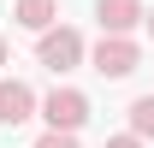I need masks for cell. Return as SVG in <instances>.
<instances>
[{
	"label": "cell",
	"instance_id": "6da1fadb",
	"mask_svg": "<svg viewBox=\"0 0 154 148\" xmlns=\"http://www.w3.org/2000/svg\"><path fill=\"white\" fill-rule=\"evenodd\" d=\"M36 59L42 65H48V71H71L77 59H83V36H77V30H65V24H48V30H42V42H36Z\"/></svg>",
	"mask_w": 154,
	"mask_h": 148
},
{
	"label": "cell",
	"instance_id": "7a4b0ae2",
	"mask_svg": "<svg viewBox=\"0 0 154 148\" xmlns=\"http://www.w3.org/2000/svg\"><path fill=\"white\" fill-rule=\"evenodd\" d=\"M136 65H142V48L131 36H101V48H95V71L101 77H131Z\"/></svg>",
	"mask_w": 154,
	"mask_h": 148
},
{
	"label": "cell",
	"instance_id": "3957f363",
	"mask_svg": "<svg viewBox=\"0 0 154 148\" xmlns=\"http://www.w3.org/2000/svg\"><path fill=\"white\" fill-rule=\"evenodd\" d=\"M42 119H48L54 130H83L89 125V101H83L77 89H54L48 101H42Z\"/></svg>",
	"mask_w": 154,
	"mask_h": 148
},
{
	"label": "cell",
	"instance_id": "277c9868",
	"mask_svg": "<svg viewBox=\"0 0 154 148\" xmlns=\"http://www.w3.org/2000/svg\"><path fill=\"white\" fill-rule=\"evenodd\" d=\"M30 113H36V95H30V83L6 77V83H0V125H24Z\"/></svg>",
	"mask_w": 154,
	"mask_h": 148
},
{
	"label": "cell",
	"instance_id": "5b68a950",
	"mask_svg": "<svg viewBox=\"0 0 154 148\" xmlns=\"http://www.w3.org/2000/svg\"><path fill=\"white\" fill-rule=\"evenodd\" d=\"M95 18H101V30H107V36H125V30H136V24H142V0H101Z\"/></svg>",
	"mask_w": 154,
	"mask_h": 148
},
{
	"label": "cell",
	"instance_id": "8992f818",
	"mask_svg": "<svg viewBox=\"0 0 154 148\" xmlns=\"http://www.w3.org/2000/svg\"><path fill=\"white\" fill-rule=\"evenodd\" d=\"M12 18H18L24 30H36V36H42V30L59 18V0H12Z\"/></svg>",
	"mask_w": 154,
	"mask_h": 148
},
{
	"label": "cell",
	"instance_id": "52a82bcc",
	"mask_svg": "<svg viewBox=\"0 0 154 148\" xmlns=\"http://www.w3.org/2000/svg\"><path fill=\"white\" fill-rule=\"evenodd\" d=\"M131 130H136V136H154V95L131 101Z\"/></svg>",
	"mask_w": 154,
	"mask_h": 148
},
{
	"label": "cell",
	"instance_id": "ba28073f",
	"mask_svg": "<svg viewBox=\"0 0 154 148\" xmlns=\"http://www.w3.org/2000/svg\"><path fill=\"white\" fill-rule=\"evenodd\" d=\"M36 148H77V130H54V125H48V136H42Z\"/></svg>",
	"mask_w": 154,
	"mask_h": 148
},
{
	"label": "cell",
	"instance_id": "9c48e42d",
	"mask_svg": "<svg viewBox=\"0 0 154 148\" xmlns=\"http://www.w3.org/2000/svg\"><path fill=\"white\" fill-rule=\"evenodd\" d=\"M101 148H142V142H136V130H131V136H113V142H101Z\"/></svg>",
	"mask_w": 154,
	"mask_h": 148
},
{
	"label": "cell",
	"instance_id": "30bf717a",
	"mask_svg": "<svg viewBox=\"0 0 154 148\" xmlns=\"http://www.w3.org/2000/svg\"><path fill=\"white\" fill-rule=\"evenodd\" d=\"M142 24H148V36H154V12H142Z\"/></svg>",
	"mask_w": 154,
	"mask_h": 148
},
{
	"label": "cell",
	"instance_id": "8fae6325",
	"mask_svg": "<svg viewBox=\"0 0 154 148\" xmlns=\"http://www.w3.org/2000/svg\"><path fill=\"white\" fill-rule=\"evenodd\" d=\"M0 65H6V36H0Z\"/></svg>",
	"mask_w": 154,
	"mask_h": 148
}]
</instances>
